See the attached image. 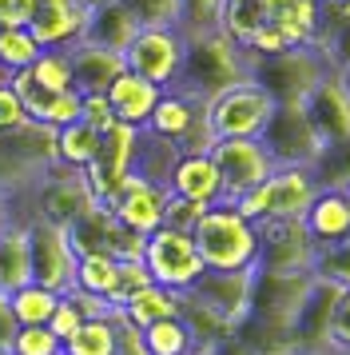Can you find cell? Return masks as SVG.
Instances as JSON below:
<instances>
[{
  "label": "cell",
  "instance_id": "obj_15",
  "mask_svg": "<svg viewBox=\"0 0 350 355\" xmlns=\"http://www.w3.org/2000/svg\"><path fill=\"white\" fill-rule=\"evenodd\" d=\"M347 288L338 284H326L311 275V284L302 291L299 300V311L291 320V343H295V355H322L331 352V315H334V304Z\"/></svg>",
  "mask_w": 350,
  "mask_h": 355
},
{
  "label": "cell",
  "instance_id": "obj_16",
  "mask_svg": "<svg viewBox=\"0 0 350 355\" xmlns=\"http://www.w3.org/2000/svg\"><path fill=\"white\" fill-rule=\"evenodd\" d=\"M251 291H255V272H203L187 288V295L235 331L251 311Z\"/></svg>",
  "mask_w": 350,
  "mask_h": 355
},
{
  "label": "cell",
  "instance_id": "obj_49",
  "mask_svg": "<svg viewBox=\"0 0 350 355\" xmlns=\"http://www.w3.org/2000/svg\"><path fill=\"white\" fill-rule=\"evenodd\" d=\"M195 355H255L243 339L231 331V336H223V339H215V343H207V347H199Z\"/></svg>",
  "mask_w": 350,
  "mask_h": 355
},
{
  "label": "cell",
  "instance_id": "obj_48",
  "mask_svg": "<svg viewBox=\"0 0 350 355\" xmlns=\"http://www.w3.org/2000/svg\"><path fill=\"white\" fill-rule=\"evenodd\" d=\"M36 17V0H0V28H28Z\"/></svg>",
  "mask_w": 350,
  "mask_h": 355
},
{
  "label": "cell",
  "instance_id": "obj_19",
  "mask_svg": "<svg viewBox=\"0 0 350 355\" xmlns=\"http://www.w3.org/2000/svg\"><path fill=\"white\" fill-rule=\"evenodd\" d=\"M299 108H302V116L311 120V128H315V136L322 140V148L338 144V140L350 136V96L342 92L334 68L306 92V100H302Z\"/></svg>",
  "mask_w": 350,
  "mask_h": 355
},
{
  "label": "cell",
  "instance_id": "obj_54",
  "mask_svg": "<svg viewBox=\"0 0 350 355\" xmlns=\"http://www.w3.org/2000/svg\"><path fill=\"white\" fill-rule=\"evenodd\" d=\"M334 355H350V347H347V352H334Z\"/></svg>",
  "mask_w": 350,
  "mask_h": 355
},
{
  "label": "cell",
  "instance_id": "obj_21",
  "mask_svg": "<svg viewBox=\"0 0 350 355\" xmlns=\"http://www.w3.org/2000/svg\"><path fill=\"white\" fill-rule=\"evenodd\" d=\"M167 192L179 196V200H191V204H223V188H219V172L207 152H179L172 176H167Z\"/></svg>",
  "mask_w": 350,
  "mask_h": 355
},
{
  "label": "cell",
  "instance_id": "obj_27",
  "mask_svg": "<svg viewBox=\"0 0 350 355\" xmlns=\"http://www.w3.org/2000/svg\"><path fill=\"white\" fill-rule=\"evenodd\" d=\"M80 96L76 88H64V92H40V88H32L28 96H24V108H28V120L32 124H44V128H64V124H76L80 120Z\"/></svg>",
  "mask_w": 350,
  "mask_h": 355
},
{
  "label": "cell",
  "instance_id": "obj_1",
  "mask_svg": "<svg viewBox=\"0 0 350 355\" xmlns=\"http://www.w3.org/2000/svg\"><path fill=\"white\" fill-rule=\"evenodd\" d=\"M195 252L207 272H255L259 268V227L235 204H211L191 227Z\"/></svg>",
  "mask_w": 350,
  "mask_h": 355
},
{
  "label": "cell",
  "instance_id": "obj_12",
  "mask_svg": "<svg viewBox=\"0 0 350 355\" xmlns=\"http://www.w3.org/2000/svg\"><path fill=\"white\" fill-rule=\"evenodd\" d=\"M259 272L311 275L318 248L302 220H259Z\"/></svg>",
  "mask_w": 350,
  "mask_h": 355
},
{
  "label": "cell",
  "instance_id": "obj_52",
  "mask_svg": "<svg viewBox=\"0 0 350 355\" xmlns=\"http://www.w3.org/2000/svg\"><path fill=\"white\" fill-rule=\"evenodd\" d=\"M4 220H8V196L0 192V227H4Z\"/></svg>",
  "mask_w": 350,
  "mask_h": 355
},
{
  "label": "cell",
  "instance_id": "obj_46",
  "mask_svg": "<svg viewBox=\"0 0 350 355\" xmlns=\"http://www.w3.org/2000/svg\"><path fill=\"white\" fill-rule=\"evenodd\" d=\"M140 24H175V0H124Z\"/></svg>",
  "mask_w": 350,
  "mask_h": 355
},
{
  "label": "cell",
  "instance_id": "obj_39",
  "mask_svg": "<svg viewBox=\"0 0 350 355\" xmlns=\"http://www.w3.org/2000/svg\"><path fill=\"white\" fill-rule=\"evenodd\" d=\"M311 275L326 279V284H338V288H350V240L334 243V248H318Z\"/></svg>",
  "mask_w": 350,
  "mask_h": 355
},
{
  "label": "cell",
  "instance_id": "obj_42",
  "mask_svg": "<svg viewBox=\"0 0 350 355\" xmlns=\"http://www.w3.org/2000/svg\"><path fill=\"white\" fill-rule=\"evenodd\" d=\"M143 288H151V275H147V268H143V259H120V279H116V304L111 307H120L127 304L136 291Z\"/></svg>",
  "mask_w": 350,
  "mask_h": 355
},
{
  "label": "cell",
  "instance_id": "obj_4",
  "mask_svg": "<svg viewBox=\"0 0 350 355\" xmlns=\"http://www.w3.org/2000/svg\"><path fill=\"white\" fill-rule=\"evenodd\" d=\"M275 100L259 88L255 80H239L231 88H223L219 96L203 100L207 128L215 140H259L267 120L275 116Z\"/></svg>",
  "mask_w": 350,
  "mask_h": 355
},
{
  "label": "cell",
  "instance_id": "obj_50",
  "mask_svg": "<svg viewBox=\"0 0 350 355\" xmlns=\"http://www.w3.org/2000/svg\"><path fill=\"white\" fill-rule=\"evenodd\" d=\"M16 336V320L8 311V295H0V355H8V343Z\"/></svg>",
  "mask_w": 350,
  "mask_h": 355
},
{
  "label": "cell",
  "instance_id": "obj_17",
  "mask_svg": "<svg viewBox=\"0 0 350 355\" xmlns=\"http://www.w3.org/2000/svg\"><path fill=\"white\" fill-rule=\"evenodd\" d=\"M88 28V4L80 0H36V17L28 33L40 44V52H68L84 40Z\"/></svg>",
  "mask_w": 350,
  "mask_h": 355
},
{
  "label": "cell",
  "instance_id": "obj_53",
  "mask_svg": "<svg viewBox=\"0 0 350 355\" xmlns=\"http://www.w3.org/2000/svg\"><path fill=\"white\" fill-rule=\"evenodd\" d=\"M80 4H88V8H95V4H100V0H80Z\"/></svg>",
  "mask_w": 350,
  "mask_h": 355
},
{
  "label": "cell",
  "instance_id": "obj_18",
  "mask_svg": "<svg viewBox=\"0 0 350 355\" xmlns=\"http://www.w3.org/2000/svg\"><path fill=\"white\" fill-rule=\"evenodd\" d=\"M163 204H167V188H159L151 180H143L140 172H131L124 180L120 196L108 204V211L136 236H151L156 227H163Z\"/></svg>",
  "mask_w": 350,
  "mask_h": 355
},
{
  "label": "cell",
  "instance_id": "obj_32",
  "mask_svg": "<svg viewBox=\"0 0 350 355\" xmlns=\"http://www.w3.org/2000/svg\"><path fill=\"white\" fill-rule=\"evenodd\" d=\"M56 304H60V295L40 288V284H24V288H16L8 295V311H12L16 327H44L52 320Z\"/></svg>",
  "mask_w": 350,
  "mask_h": 355
},
{
  "label": "cell",
  "instance_id": "obj_6",
  "mask_svg": "<svg viewBox=\"0 0 350 355\" xmlns=\"http://www.w3.org/2000/svg\"><path fill=\"white\" fill-rule=\"evenodd\" d=\"M318 196V180L311 168H275L259 188L235 200V208L259 224V220H302L311 200Z\"/></svg>",
  "mask_w": 350,
  "mask_h": 355
},
{
  "label": "cell",
  "instance_id": "obj_45",
  "mask_svg": "<svg viewBox=\"0 0 350 355\" xmlns=\"http://www.w3.org/2000/svg\"><path fill=\"white\" fill-rule=\"evenodd\" d=\"M80 124H88V128H95L100 136L116 124V112H111V104L104 92H95V96H84V104H80Z\"/></svg>",
  "mask_w": 350,
  "mask_h": 355
},
{
  "label": "cell",
  "instance_id": "obj_33",
  "mask_svg": "<svg viewBox=\"0 0 350 355\" xmlns=\"http://www.w3.org/2000/svg\"><path fill=\"white\" fill-rule=\"evenodd\" d=\"M143 347L147 355H195V339L179 315H167V320L143 327Z\"/></svg>",
  "mask_w": 350,
  "mask_h": 355
},
{
  "label": "cell",
  "instance_id": "obj_23",
  "mask_svg": "<svg viewBox=\"0 0 350 355\" xmlns=\"http://www.w3.org/2000/svg\"><path fill=\"white\" fill-rule=\"evenodd\" d=\"M68 60H72V88H76L80 96L108 92L111 80L127 68L120 52H108V49H100V44H88V40H80L76 49H68Z\"/></svg>",
  "mask_w": 350,
  "mask_h": 355
},
{
  "label": "cell",
  "instance_id": "obj_31",
  "mask_svg": "<svg viewBox=\"0 0 350 355\" xmlns=\"http://www.w3.org/2000/svg\"><path fill=\"white\" fill-rule=\"evenodd\" d=\"M95 152H100V132L95 128L80 124V120L56 128V164H60V168L84 172V168L95 160Z\"/></svg>",
  "mask_w": 350,
  "mask_h": 355
},
{
  "label": "cell",
  "instance_id": "obj_37",
  "mask_svg": "<svg viewBox=\"0 0 350 355\" xmlns=\"http://www.w3.org/2000/svg\"><path fill=\"white\" fill-rule=\"evenodd\" d=\"M32 76V88H40V92H64V88H72V60H68V52H40L28 68Z\"/></svg>",
  "mask_w": 350,
  "mask_h": 355
},
{
  "label": "cell",
  "instance_id": "obj_25",
  "mask_svg": "<svg viewBox=\"0 0 350 355\" xmlns=\"http://www.w3.org/2000/svg\"><path fill=\"white\" fill-rule=\"evenodd\" d=\"M111 104V112H116V124H131V128H143L147 124V116H151V108H156V100L163 96L156 84H147L143 76H136V72H120L116 80H111V88L104 92Z\"/></svg>",
  "mask_w": 350,
  "mask_h": 355
},
{
  "label": "cell",
  "instance_id": "obj_29",
  "mask_svg": "<svg viewBox=\"0 0 350 355\" xmlns=\"http://www.w3.org/2000/svg\"><path fill=\"white\" fill-rule=\"evenodd\" d=\"M120 311H124L127 323H136L143 331V327L167 320V315H179V291H167V288H159V284H151V288L136 291L127 304H120Z\"/></svg>",
  "mask_w": 350,
  "mask_h": 355
},
{
  "label": "cell",
  "instance_id": "obj_51",
  "mask_svg": "<svg viewBox=\"0 0 350 355\" xmlns=\"http://www.w3.org/2000/svg\"><path fill=\"white\" fill-rule=\"evenodd\" d=\"M334 76H338V84H342V92L350 96V64H338L334 68Z\"/></svg>",
  "mask_w": 350,
  "mask_h": 355
},
{
  "label": "cell",
  "instance_id": "obj_2",
  "mask_svg": "<svg viewBox=\"0 0 350 355\" xmlns=\"http://www.w3.org/2000/svg\"><path fill=\"white\" fill-rule=\"evenodd\" d=\"M183 76H179V92H187L195 100L219 96L223 88L247 80V52L239 49L235 40H227L219 28L211 33L183 36Z\"/></svg>",
  "mask_w": 350,
  "mask_h": 355
},
{
  "label": "cell",
  "instance_id": "obj_5",
  "mask_svg": "<svg viewBox=\"0 0 350 355\" xmlns=\"http://www.w3.org/2000/svg\"><path fill=\"white\" fill-rule=\"evenodd\" d=\"M24 200H28L24 220H44V224H56V227L76 224L84 211L100 204L92 188H88L84 172H72V168H60V164H52L48 172L32 180L24 188Z\"/></svg>",
  "mask_w": 350,
  "mask_h": 355
},
{
  "label": "cell",
  "instance_id": "obj_13",
  "mask_svg": "<svg viewBox=\"0 0 350 355\" xmlns=\"http://www.w3.org/2000/svg\"><path fill=\"white\" fill-rule=\"evenodd\" d=\"M207 156H211L215 172H219L223 204L243 200L251 188H259L275 172L263 140H215V144L207 148Z\"/></svg>",
  "mask_w": 350,
  "mask_h": 355
},
{
  "label": "cell",
  "instance_id": "obj_35",
  "mask_svg": "<svg viewBox=\"0 0 350 355\" xmlns=\"http://www.w3.org/2000/svg\"><path fill=\"white\" fill-rule=\"evenodd\" d=\"M315 180L318 188H334V192H347L350 196V136L338 140V144H326L322 156L315 160Z\"/></svg>",
  "mask_w": 350,
  "mask_h": 355
},
{
  "label": "cell",
  "instance_id": "obj_34",
  "mask_svg": "<svg viewBox=\"0 0 350 355\" xmlns=\"http://www.w3.org/2000/svg\"><path fill=\"white\" fill-rule=\"evenodd\" d=\"M64 355H116V320L111 315L84 320L76 336L64 339Z\"/></svg>",
  "mask_w": 350,
  "mask_h": 355
},
{
  "label": "cell",
  "instance_id": "obj_8",
  "mask_svg": "<svg viewBox=\"0 0 350 355\" xmlns=\"http://www.w3.org/2000/svg\"><path fill=\"white\" fill-rule=\"evenodd\" d=\"M143 132L151 136V140H163V144L179 148V152H207V148L215 144V136L207 128V112H203V100L187 96V92H163L156 100V108L147 116V124Z\"/></svg>",
  "mask_w": 350,
  "mask_h": 355
},
{
  "label": "cell",
  "instance_id": "obj_3",
  "mask_svg": "<svg viewBox=\"0 0 350 355\" xmlns=\"http://www.w3.org/2000/svg\"><path fill=\"white\" fill-rule=\"evenodd\" d=\"M331 72L318 49H283L275 56H247V80H255L275 104H302L306 92Z\"/></svg>",
  "mask_w": 350,
  "mask_h": 355
},
{
  "label": "cell",
  "instance_id": "obj_44",
  "mask_svg": "<svg viewBox=\"0 0 350 355\" xmlns=\"http://www.w3.org/2000/svg\"><path fill=\"white\" fill-rule=\"evenodd\" d=\"M80 323H84V315H80V307L72 304V295H60V304H56V311H52V320H48L44 327H48V331H52V336H56V339L64 343V339H72V336H76V327H80Z\"/></svg>",
  "mask_w": 350,
  "mask_h": 355
},
{
  "label": "cell",
  "instance_id": "obj_24",
  "mask_svg": "<svg viewBox=\"0 0 350 355\" xmlns=\"http://www.w3.org/2000/svg\"><path fill=\"white\" fill-rule=\"evenodd\" d=\"M302 224L311 232L315 248H334V243L350 240V196L334 192V188H318L311 208L302 216Z\"/></svg>",
  "mask_w": 350,
  "mask_h": 355
},
{
  "label": "cell",
  "instance_id": "obj_47",
  "mask_svg": "<svg viewBox=\"0 0 350 355\" xmlns=\"http://www.w3.org/2000/svg\"><path fill=\"white\" fill-rule=\"evenodd\" d=\"M350 347V288L338 295L331 315V352H347Z\"/></svg>",
  "mask_w": 350,
  "mask_h": 355
},
{
  "label": "cell",
  "instance_id": "obj_20",
  "mask_svg": "<svg viewBox=\"0 0 350 355\" xmlns=\"http://www.w3.org/2000/svg\"><path fill=\"white\" fill-rule=\"evenodd\" d=\"M267 24L279 28L291 49H318L322 40V0H263Z\"/></svg>",
  "mask_w": 350,
  "mask_h": 355
},
{
  "label": "cell",
  "instance_id": "obj_26",
  "mask_svg": "<svg viewBox=\"0 0 350 355\" xmlns=\"http://www.w3.org/2000/svg\"><path fill=\"white\" fill-rule=\"evenodd\" d=\"M24 284H28V224L8 216L0 227V295H12Z\"/></svg>",
  "mask_w": 350,
  "mask_h": 355
},
{
  "label": "cell",
  "instance_id": "obj_10",
  "mask_svg": "<svg viewBox=\"0 0 350 355\" xmlns=\"http://www.w3.org/2000/svg\"><path fill=\"white\" fill-rule=\"evenodd\" d=\"M140 144H143V128H131V124H111V128L100 136V152H95V160L84 168V180H88L92 196L104 208L120 196L124 180L136 172Z\"/></svg>",
  "mask_w": 350,
  "mask_h": 355
},
{
  "label": "cell",
  "instance_id": "obj_22",
  "mask_svg": "<svg viewBox=\"0 0 350 355\" xmlns=\"http://www.w3.org/2000/svg\"><path fill=\"white\" fill-rule=\"evenodd\" d=\"M140 28H143L140 17L127 8L124 0H100L95 8H88V28H84V40L124 56L127 44L136 40Z\"/></svg>",
  "mask_w": 350,
  "mask_h": 355
},
{
  "label": "cell",
  "instance_id": "obj_11",
  "mask_svg": "<svg viewBox=\"0 0 350 355\" xmlns=\"http://www.w3.org/2000/svg\"><path fill=\"white\" fill-rule=\"evenodd\" d=\"M28 224V284L56 291H72V272H76V252L68 240V227L44 224V220H24Z\"/></svg>",
  "mask_w": 350,
  "mask_h": 355
},
{
  "label": "cell",
  "instance_id": "obj_9",
  "mask_svg": "<svg viewBox=\"0 0 350 355\" xmlns=\"http://www.w3.org/2000/svg\"><path fill=\"white\" fill-rule=\"evenodd\" d=\"M143 268L151 275V284L167 291H187L207 272L191 232H175V227H156L143 240Z\"/></svg>",
  "mask_w": 350,
  "mask_h": 355
},
{
  "label": "cell",
  "instance_id": "obj_36",
  "mask_svg": "<svg viewBox=\"0 0 350 355\" xmlns=\"http://www.w3.org/2000/svg\"><path fill=\"white\" fill-rule=\"evenodd\" d=\"M36 56H40V44L32 40L28 28H0V76L32 68Z\"/></svg>",
  "mask_w": 350,
  "mask_h": 355
},
{
  "label": "cell",
  "instance_id": "obj_40",
  "mask_svg": "<svg viewBox=\"0 0 350 355\" xmlns=\"http://www.w3.org/2000/svg\"><path fill=\"white\" fill-rule=\"evenodd\" d=\"M8 355H64V343L48 327H16Z\"/></svg>",
  "mask_w": 350,
  "mask_h": 355
},
{
  "label": "cell",
  "instance_id": "obj_43",
  "mask_svg": "<svg viewBox=\"0 0 350 355\" xmlns=\"http://www.w3.org/2000/svg\"><path fill=\"white\" fill-rule=\"evenodd\" d=\"M203 204H191V200H179V196L167 192V204H163V227H175V232H191L203 216Z\"/></svg>",
  "mask_w": 350,
  "mask_h": 355
},
{
  "label": "cell",
  "instance_id": "obj_41",
  "mask_svg": "<svg viewBox=\"0 0 350 355\" xmlns=\"http://www.w3.org/2000/svg\"><path fill=\"white\" fill-rule=\"evenodd\" d=\"M28 124L32 120H28V108H24L20 92L0 76V136H16V132H24Z\"/></svg>",
  "mask_w": 350,
  "mask_h": 355
},
{
  "label": "cell",
  "instance_id": "obj_30",
  "mask_svg": "<svg viewBox=\"0 0 350 355\" xmlns=\"http://www.w3.org/2000/svg\"><path fill=\"white\" fill-rule=\"evenodd\" d=\"M116 279H120V259L111 256H76L72 288L100 295L104 304H116Z\"/></svg>",
  "mask_w": 350,
  "mask_h": 355
},
{
  "label": "cell",
  "instance_id": "obj_28",
  "mask_svg": "<svg viewBox=\"0 0 350 355\" xmlns=\"http://www.w3.org/2000/svg\"><path fill=\"white\" fill-rule=\"evenodd\" d=\"M263 24H267V4H263V0H223L219 33L227 36V40H235L239 49H247Z\"/></svg>",
  "mask_w": 350,
  "mask_h": 355
},
{
  "label": "cell",
  "instance_id": "obj_7",
  "mask_svg": "<svg viewBox=\"0 0 350 355\" xmlns=\"http://www.w3.org/2000/svg\"><path fill=\"white\" fill-rule=\"evenodd\" d=\"M183 49H187V40L175 24H143L136 40L127 44L124 64L127 72L156 84L159 92H172V88H179V76H183Z\"/></svg>",
  "mask_w": 350,
  "mask_h": 355
},
{
  "label": "cell",
  "instance_id": "obj_38",
  "mask_svg": "<svg viewBox=\"0 0 350 355\" xmlns=\"http://www.w3.org/2000/svg\"><path fill=\"white\" fill-rule=\"evenodd\" d=\"M219 8L223 0H175V28L183 36L211 33L219 28Z\"/></svg>",
  "mask_w": 350,
  "mask_h": 355
},
{
  "label": "cell",
  "instance_id": "obj_14",
  "mask_svg": "<svg viewBox=\"0 0 350 355\" xmlns=\"http://www.w3.org/2000/svg\"><path fill=\"white\" fill-rule=\"evenodd\" d=\"M259 140L275 168H315V160L322 156V140L315 136L299 104H279Z\"/></svg>",
  "mask_w": 350,
  "mask_h": 355
}]
</instances>
